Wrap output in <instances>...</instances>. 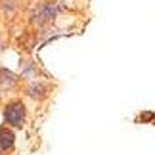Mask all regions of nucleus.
Returning a JSON list of instances; mask_svg holds the SVG:
<instances>
[{
  "mask_svg": "<svg viewBox=\"0 0 155 155\" xmlns=\"http://www.w3.org/2000/svg\"><path fill=\"white\" fill-rule=\"evenodd\" d=\"M4 117L12 127L21 128L23 123H25V105H23V102H17V100L15 102H10L4 107Z\"/></svg>",
  "mask_w": 155,
  "mask_h": 155,
  "instance_id": "1",
  "label": "nucleus"
},
{
  "mask_svg": "<svg viewBox=\"0 0 155 155\" xmlns=\"http://www.w3.org/2000/svg\"><path fill=\"white\" fill-rule=\"evenodd\" d=\"M58 14V4L56 2H42L38 4L37 8L33 12V23H37V25H46V23H50L54 17Z\"/></svg>",
  "mask_w": 155,
  "mask_h": 155,
  "instance_id": "2",
  "label": "nucleus"
},
{
  "mask_svg": "<svg viewBox=\"0 0 155 155\" xmlns=\"http://www.w3.org/2000/svg\"><path fill=\"white\" fill-rule=\"evenodd\" d=\"M14 142H15V136L12 130L8 128H4V127H0V150L2 151H8L14 147Z\"/></svg>",
  "mask_w": 155,
  "mask_h": 155,
  "instance_id": "3",
  "label": "nucleus"
},
{
  "mask_svg": "<svg viewBox=\"0 0 155 155\" xmlns=\"http://www.w3.org/2000/svg\"><path fill=\"white\" fill-rule=\"evenodd\" d=\"M27 94H29L33 100L42 98L44 94H46V84H44L42 81H33L31 84H29V88H27Z\"/></svg>",
  "mask_w": 155,
  "mask_h": 155,
  "instance_id": "4",
  "label": "nucleus"
},
{
  "mask_svg": "<svg viewBox=\"0 0 155 155\" xmlns=\"http://www.w3.org/2000/svg\"><path fill=\"white\" fill-rule=\"evenodd\" d=\"M17 84V77L8 69H0V86L2 88H14Z\"/></svg>",
  "mask_w": 155,
  "mask_h": 155,
  "instance_id": "5",
  "label": "nucleus"
},
{
  "mask_svg": "<svg viewBox=\"0 0 155 155\" xmlns=\"http://www.w3.org/2000/svg\"><path fill=\"white\" fill-rule=\"evenodd\" d=\"M2 8L8 14H14L15 12V0H2Z\"/></svg>",
  "mask_w": 155,
  "mask_h": 155,
  "instance_id": "6",
  "label": "nucleus"
}]
</instances>
